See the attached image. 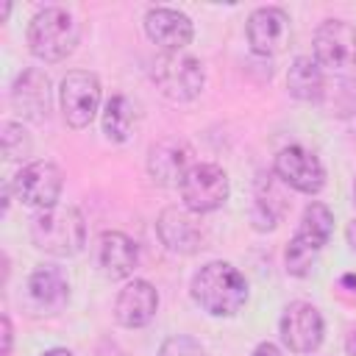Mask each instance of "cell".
Masks as SVG:
<instances>
[{
  "mask_svg": "<svg viewBox=\"0 0 356 356\" xmlns=\"http://www.w3.org/2000/svg\"><path fill=\"white\" fill-rule=\"evenodd\" d=\"M275 175L303 195H317L325 186V167L303 145H286L275 156Z\"/></svg>",
  "mask_w": 356,
  "mask_h": 356,
  "instance_id": "11",
  "label": "cell"
},
{
  "mask_svg": "<svg viewBox=\"0 0 356 356\" xmlns=\"http://www.w3.org/2000/svg\"><path fill=\"white\" fill-rule=\"evenodd\" d=\"M31 239L39 250L56 259H67L83 250L86 222L75 206H53L31 220Z\"/></svg>",
  "mask_w": 356,
  "mask_h": 356,
  "instance_id": "2",
  "label": "cell"
},
{
  "mask_svg": "<svg viewBox=\"0 0 356 356\" xmlns=\"http://www.w3.org/2000/svg\"><path fill=\"white\" fill-rule=\"evenodd\" d=\"M100 97H103V86L95 72H86V70L67 72L58 89L64 122L70 128H86L100 108Z\"/></svg>",
  "mask_w": 356,
  "mask_h": 356,
  "instance_id": "7",
  "label": "cell"
},
{
  "mask_svg": "<svg viewBox=\"0 0 356 356\" xmlns=\"http://www.w3.org/2000/svg\"><path fill=\"white\" fill-rule=\"evenodd\" d=\"M192 300L211 317H234L248 300L245 275L228 261H209L192 278Z\"/></svg>",
  "mask_w": 356,
  "mask_h": 356,
  "instance_id": "1",
  "label": "cell"
},
{
  "mask_svg": "<svg viewBox=\"0 0 356 356\" xmlns=\"http://www.w3.org/2000/svg\"><path fill=\"white\" fill-rule=\"evenodd\" d=\"M139 261L136 242L122 231H103L97 239V267L106 278L120 281L134 273Z\"/></svg>",
  "mask_w": 356,
  "mask_h": 356,
  "instance_id": "19",
  "label": "cell"
},
{
  "mask_svg": "<svg viewBox=\"0 0 356 356\" xmlns=\"http://www.w3.org/2000/svg\"><path fill=\"white\" fill-rule=\"evenodd\" d=\"M159 312V292L150 281L134 278L128 281L117 300H114V317L122 328H145Z\"/></svg>",
  "mask_w": 356,
  "mask_h": 356,
  "instance_id": "16",
  "label": "cell"
},
{
  "mask_svg": "<svg viewBox=\"0 0 356 356\" xmlns=\"http://www.w3.org/2000/svg\"><path fill=\"white\" fill-rule=\"evenodd\" d=\"M353 197H356V178H353Z\"/></svg>",
  "mask_w": 356,
  "mask_h": 356,
  "instance_id": "31",
  "label": "cell"
},
{
  "mask_svg": "<svg viewBox=\"0 0 356 356\" xmlns=\"http://www.w3.org/2000/svg\"><path fill=\"white\" fill-rule=\"evenodd\" d=\"M156 89L172 103H189L203 92L206 72L195 56L186 53H164L153 64Z\"/></svg>",
  "mask_w": 356,
  "mask_h": 356,
  "instance_id": "5",
  "label": "cell"
},
{
  "mask_svg": "<svg viewBox=\"0 0 356 356\" xmlns=\"http://www.w3.org/2000/svg\"><path fill=\"white\" fill-rule=\"evenodd\" d=\"M28 298L42 314H58L70 300L67 273L56 264H39L28 278Z\"/></svg>",
  "mask_w": 356,
  "mask_h": 356,
  "instance_id": "18",
  "label": "cell"
},
{
  "mask_svg": "<svg viewBox=\"0 0 356 356\" xmlns=\"http://www.w3.org/2000/svg\"><path fill=\"white\" fill-rule=\"evenodd\" d=\"M8 11H11V3H3V8H0V22H6Z\"/></svg>",
  "mask_w": 356,
  "mask_h": 356,
  "instance_id": "30",
  "label": "cell"
},
{
  "mask_svg": "<svg viewBox=\"0 0 356 356\" xmlns=\"http://www.w3.org/2000/svg\"><path fill=\"white\" fill-rule=\"evenodd\" d=\"M11 189L17 200H22L25 206L44 211L58 206V197L64 189V172L53 161H31L14 175Z\"/></svg>",
  "mask_w": 356,
  "mask_h": 356,
  "instance_id": "8",
  "label": "cell"
},
{
  "mask_svg": "<svg viewBox=\"0 0 356 356\" xmlns=\"http://www.w3.org/2000/svg\"><path fill=\"white\" fill-rule=\"evenodd\" d=\"M11 353V320L3 317V356Z\"/></svg>",
  "mask_w": 356,
  "mask_h": 356,
  "instance_id": "25",
  "label": "cell"
},
{
  "mask_svg": "<svg viewBox=\"0 0 356 356\" xmlns=\"http://www.w3.org/2000/svg\"><path fill=\"white\" fill-rule=\"evenodd\" d=\"M145 33L164 53H181L192 42L195 28H192V19L184 11L156 6L145 14Z\"/></svg>",
  "mask_w": 356,
  "mask_h": 356,
  "instance_id": "13",
  "label": "cell"
},
{
  "mask_svg": "<svg viewBox=\"0 0 356 356\" xmlns=\"http://www.w3.org/2000/svg\"><path fill=\"white\" fill-rule=\"evenodd\" d=\"M42 356H75V353L67 350V348H50V350H44Z\"/></svg>",
  "mask_w": 356,
  "mask_h": 356,
  "instance_id": "29",
  "label": "cell"
},
{
  "mask_svg": "<svg viewBox=\"0 0 356 356\" xmlns=\"http://www.w3.org/2000/svg\"><path fill=\"white\" fill-rule=\"evenodd\" d=\"M156 356H206V353H203V345L195 337H189V334H172V337H167L161 342V348H159Z\"/></svg>",
  "mask_w": 356,
  "mask_h": 356,
  "instance_id": "24",
  "label": "cell"
},
{
  "mask_svg": "<svg viewBox=\"0 0 356 356\" xmlns=\"http://www.w3.org/2000/svg\"><path fill=\"white\" fill-rule=\"evenodd\" d=\"M134 122H136V106L125 95L108 97V103L103 108V134H106V139L125 142L134 131Z\"/></svg>",
  "mask_w": 356,
  "mask_h": 356,
  "instance_id": "21",
  "label": "cell"
},
{
  "mask_svg": "<svg viewBox=\"0 0 356 356\" xmlns=\"http://www.w3.org/2000/svg\"><path fill=\"white\" fill-rule=\"evenodd\" d=\"M312 58L331 72H345L356 64V28L345 19H325L314 31Z\"/></svg>",
  "mask_w": 356,
  "mask_h": 356,
  "instance_id": "9",
  "label": "cell"
},
{
  "mask_svg": "<svg viewBox=\"0 0 356 356\" xmlns=\"http://www.w3.org/2000/svg\"><path fill=\"white\" fill-rule=\"evenodd\" d=\"M78 36H81V28H78L75 17L58 6L42 8L28 22V50L39 61H47V64H56V61H64L67 56H72Z\"/></svg>",
  "mask_w": 356,
  "mask_h": 356,
  "instance_id": "4",
  "label": "cell"
},
{
  "mask_svg": "<svg viewBox=\"0 0 356 356\" xmlns=\"http://www.w3.org/2000/svg\"><path fill=\"white\" fill-rule=\"evenodd\" d=\"M331 231H334V214H331V209L325 203H320V200H312L303 209L300 225H298L295 236L286 245V253H284L286 273L289 275H298V278H306L314 270L323 245L331 239Z\"/></svg>",
  "mask_w": 356,
  "mask_h": 356,
  "instance_id": "3",
  "label": "cell"
},
{
  "mask_svg": "<svg viewBox=\"0 0 356 356\" xmlns=\"http://www.w3.org/2000/svg\"><path fill=\"white\" fill-rule=\"evenodd\" d=\"M156 234H159V239L167 250L184 253V256L197 253L200 245H203V228L195 222L189 209H178V206H170L159 214Z\"/></svg>",
  "mask_w": 356,
  "mask_h": 356,
  "instance_id": "17",
  "label": "cell"
},
{
  "mask_svg": "<svg viewBox=\"0 0 356 356\" xmlns=\"http://www.w3.org/2000/svg\"><path fill=\"white\" fill-rule=\"evenodd\" d=\"M250 356H281V350L273 342H261V345H256V350Z\"/></svg>",
  "mask_w": 356,
  "mask_h": 356,
  "instance_id": "26",
  "label": "cell"
},
{
  "mask_svg": "<svg viewBox=\"0 0 356 356\" xmlns=\"http://www.w3.org/2000/svg\"><path fill=\"white\" fill-rule=\"evenodd\" d=\"M0 131H3V134H0L3 156H6L8 161H19V159H25V156L31 153V136H28V131H25L19 122L6 120Z\"/></svg>",
  "mask_w": 356,
  "mask_h": 356,
  "instance_id": "23",
  "label": "cell"
},
{
  "mask_svg": "<svg viewBox=\"0 0 356 356\" xmlns=\"http://www.w3.org/2000/svg\"><path fill=\"white\" fill-rule=\"evenodd\" d=\"M231 184H228V172L220 164L211 161H197L189 167V172L181 181V197H184V209H189L192 214H206L220 209L228 200Z\"/></svg>",
  "mask_w": 356,
  "mask_h": 356,
  "instance_id": "6",
  "label": "cell"
},
{
  "mask_svg": "<svg viewBox=\"0 0 356 356\" xmlns=\"http://www.w3.org/2000/svg\"><path fill=\"white\" fill-rule=\"evenodd\" d=\"M320 106L337 117L356 114V81H350V78H334V83L325 81Z\"/></svg>",
  "mask_w": 356,
  "mask_h": 356,
  "instance_id": "22",
  "label": "cell"
},
{
  "mask_svg": "<svg viewBox=\"0 0 356 356\" xmlns=\"http://www.w3.org/2000/svg\"><path fill=\"white\" fill-rule=\"evenodd\" d=\"M245 33L256 56H275L289 44V17L278 6H261L248 17Z\"/></svg>",
  "mask_w": 356,
  "mask_h": 356,
  "instance_id": "12",
  "label": "cell"
},
{
  "mask_svg": "<svg viewBox=\"0 0 356 356\" xmlns=\"http://www.w3.org/2000/svg\"><path fill=\"white\" fill-rule=\"evenodd\" d=\"M345 236H348V245L356 250V217L348 222V231H345Z\"/></svg>",
  "mask_w": 356,
  "mask_h": 356,
  "instance_id": "28",
  "label": "cell"
},
{
  "mask_svg": "<svg viewBox=\"0 0 356 356\" xmlns=\"http://www.w3.org/2000/svg\"><path fill=\"white\" fill-rule=\"evenodd\" d=\"M281 342L292 350V353H312L320 348L325 325H323V314L317 306L306 303V300H292L284 314H281Z\"/></svg>",
  "mask_w": 356,
  "mask_h": 356,
  "instance_id": "10",
  "label": "cell"
},
{
  "mask_svg": "<svg viewBox=\"0 0 356 356\" xmlns=\"http://www.w3.org/2000/svg\"><path fill=\"white\" fill-rule=\"evenodd\" d=\"M11 106L31 122H42L50 114V78L39 67L22 70L11 83Z\"/></svg>",
  "mask_w": 356,
  "mask_h": 356,
  "instance_id": "14",
  "label": "cell"
},
{
  "mask_svg": "<svg viewBox=\"0 0 356 356\" xmlns=\"http://www.w3.org/2000/svg\"><path fill=\"white\" fill-rule=\"evenodd\" d=\"M345 350H348V356H356V328H350V334L345 339Z\"/></svg>",
  "mask_w": 356,
  "mask_h": 356,
  "instance_id": "27",
  "label": "cell"
},
{
  "mask_svg": "<svg viewBox=\"0 0 356 356\" xmlns=\"http://www.w3.org/2000/svg\"><path fill=\"white\" fill-rule=\"evenodd\" d=\"M192 164V147L184 139H161L147 150V172L161 186H181Z\"/></svg>",
  "mask_w": 356,
  "mask_h": 356,
  "instance_id": "15",
  "label": "cell"
},
{
  "mask_svg": "<svg viewBox=\"0 0 356 356\" xmlns=\"http://www.w3.org/2000/svg\"><path fill=\"white\" fill-rule=\"evenodd\" d=\"M286 89H289V95L298 97V100L320 103L323 89H325L323 67H320L312 56H298V58L289 64V72H286Z\"/></svg>",
  "mask_w": 356,
  "mask_h": 356,
  "instance_id": "20",
  "label": "cell"
}]
</instances>
